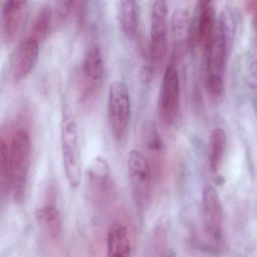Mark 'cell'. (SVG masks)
<instances>
[{
    "mask_svg": "<svg viewBox=\"0 0 257 257\" xmlns=\"http://www.w3.org/2000/svg\"><path fill=\"white\" fill-rule=\"evenodd\" d=\"M226 144V135L223 129H213L210 138V165L213 172L219 171L225 156Z\"/></svg>",
    "mask_w": 257,
    "mask_h": 257,
    "instance_id": "cell-19",
    "label": "cell"
},
{
    "mask_svg": "<svg viewBox=\"0 0 257 257\" xmlns=\"http://www.w3.org/2000/svg\"><path fill=\"white\" fill-rule=\"evenodd\" d=\"M141 138L144 147L152 155L159 157L163 153L165 144L154 121L147 120L144 122L141 131Z\"/></svg>",
    "mask_w": 257,
    "mask_h": 257,
    "instance_id": "cell-20",
    "label": "cell"
},
{
    "mask_svg": "<svg viewBox=\"0 0 257 257\" xmlns=\"http://www.w3.org/2000/svg\"><path fill=\"white\" fill-rule=\"evenodd\" d=\"M61 138L63 164L66 177L70 187L76 189L82 182V157L79 149L77 124L68 109L63 112Z\"/></svg>",
    "mask_w": 257,
    "mask_h": 257,
    "instance_id": "cell-2",
    "label": "cell"
},
{
    "mask_svg": "<svg viewBox=\"0 0 257 257\" xmlns=\"http://www.w3.org/2000/svg\"><path fill=\"white\" fill-rule=\"evenodd\" d=\"M82 71L87 78L98 82L104 75V63L101 50L97 45H90L85 51L82 61Z\"/></svg>",
    "mask_w": 257,
    "mask_h": 257,
    "instance_id": "cell-17",
    "label": "cell"
},
{
    "mask_svg": "<svg viewBox=\"0 0 257 257\" xmlns=\"http://www.w3.org/2000/svg\"><path fill=\"white\" fill-rule=\"evenodd\" d=\"M76 2L74 1H61L52 9L53 14V23L56 25L62 23L68 18L72 10H74Z\"/></svg>",
    "mask_w": 257,
    "mask_h": 257,
    "instance_id": "cell-23",
    "label": "cell"
},
{
    "mask_svg": "<svg viewBox=\"0 0 257 257\" xmlns=\"http://www.w3.org/2000/svg\"><path fill=\"white\" fill-rule=\"evenodd\" d=\"M191 33V17L185 9H177L171 20V60L177 63L186 55Z\"/></svg>",
    "mask_w": 257,
    "mask_h": 257,
    "instance_id": "cell-11",
    "label": "cell"
},
{
    "mask_svg": "<svg viewBox=\"0 0 257 257\" xmlns=\"http://www.w3.org/2000/svg\"><path fill=\"white\" fill-rule=\"evenodd\" d=\"M108 121L114 140L121 142L125 138L132 118L130 91L125 82H111L108 92Z\"/></svg>",
    "mask_w": 257,
    "mask_h": 257,
    "instance_id": "cell-4",
    "label": "cell"
},
{
    "mask_svg": "<svg viewBox=\"0 0 257 257\" xmlns=\"http://www.w3.org/2000/svg\"><path fill=\"white\" fill-rule=\"evenodd\" d=\"M39 225L45 235L55 243L61 240L64 233V224L61 211L55 203V197L47 195L45 201L37 211Z\"/></svg>",
    "mask_w": 257,
    "mask_h": 257,
    "instance_id": "cell-12",
    "label": "cell"
},
{
    "mask_svg": "<svg viewBox=\"0 0 257 257\" xmlns=\"http://www.w3.org/2000/svg\"><path fill=\"white\" fill-rule=\"evenodd\" d=\"M127 173L137 208L144 213L151 200L154 172L148 158L137 149L128 153Z\"/></svg>",
    "mask_w": 257,
    "mask_h": 257,
    "instance_id": "cell-3",
    "label": "cell"
},
{
    "mask_svg": "<svg viewBox=\"0 0 257 257\" xmlns=\"http://www.w3.org/2000/svg\"><path fill=\"white\" fill-rule=\"evenodd\" d=\"M248 75H249V83L257 93V59L249 66Z\"/></svg>",
    "mask_w": 257,
    "mask_h": 257,
    "instance_id": "cell-25",
    "label": "cell"
},
{
    "mask_svg": "<svg viewBox=\"0 0 257 257\" xmlns=\"http://www.w3.org/2000/svg\"><path fill=\"white\" fill-rule=\"evenodd\" d=\"M180 94V78L177 64L170 62L162 78L159 100V115L166 124H172L177 118Z\"/></svg>",
    "mask_w": 257,
    "mask_h": 257,
    "instance_id": "cell-7",
    "label": "cell"
},
{
    "mask_svg": "<svg viewBox=\"0 0 257 257\" xmlns=\"http://www.w3.org/2000/svg\"><path fill=\"white\" fill-rule=\"evenodd\" d=\"M202 212L207 236L213 243H219L223 236V213L219 194L212 186L203 190Z\"/></svg>",
    "mask_w": 257,
    "mask_h": 257,
    "instance_id": "cell-9",
    "label": "cell"
},
{
    "mask_svg": "<svg viewBox=\"0 0 257 257\" xmlns=\"http://www.w3.org/2000/svg\"><path fill=\"white\" fill-rule=\"evenodd\" d=\"M167 243V231L163 225H159L153 231L148 257H163Z\"/></svg>",
    "mask_w": 257,
    "mask_h": 257,
    "instance_id": "cell-22",
    "label": "cell"
},
{
    "mask_svg": "<svg viewBox=\"0 0 257 257\" xmlns=\"http://www.w3.org/2000/svg\"><path fill=\"white\" fill-rule=\"evenodd\" d=\"M31 151L32 142L28 132L17 131L10 147V192L19 203L23 201L26 194Z\"/></svg>",
    "mask_w": 257,
    "mask_h": 257,
    "instance_id": "cell-1",
    "label": "cell"
},
{
    "mask_svg": "<svg viewBox=\"0 0 257 257\" xmlns=\"http://www.w3.org/2000/svg\"><path fill=\"white\" fill-rule=\"evenodd\" d=\"M88 190L94 202L103 205L110 199L112 193V181L110 166L104 158H94L87 169Z\"/></svg>",
    "mask_w": 257,
    "mask_h": 257,
    "instance_id": "cell-8",
    "label": "cell"
},
{
    "mask_svg": "<svg viewBox=\"0 0 257 257\" xmlns=\"http://www.w3.org/2000/svg\"><path fill=\"white\" fill-rule=\"evenodd\" d=\"M221 34L225 40L228 51L231 52L236 36V21L231 9L225 7L217 22Z\"/></svg>",
    "mask_w": 257,
    "mask_h": 257,
    "instance_id": "cell-21",
    "label": "cell"
},
{
    "mask_svg": "<svg viewBox=\"0 0 257 257\" xmlns=\"http://www.w3.org/2000/svg\"><path fill=\"white\" fill-rule=\"evenodd\" d=\"M52 25L53 14L52 7L48 4H44L41 6L36 13L30 28L28 36L41 42L47 37Z\"/></svg>",
    "mask_w": 257,
    "mask_h": 257,
    "instance_id": "cell-18",
    "label": "cell"
},
{
    "mask_svg": "<svg viewBox=\"0 0 257 257\" xmlns=\"http://www.w3.org/2000/svg\"><path fill=\"white\" fill-rule=\"evenodd\" d=\"M156 68L150 62L145 63L141 66L139 72V78L141 83L144 85H148L150 83L154 75Z\"/></svg>",
    "mask_w": 257,
    "mask_h": 257,
    "instance_id": "cell-24",
    "label": "cell"
},
{
    "mask_svg": "<svg viewBox=\"0 0 257 257\" xmlns=\"http://www.w3.org/2000/svg\"><path fill=\"white\" fill-rule=\"evenodd\" d=\"M254 9H255V12H256V17H257V4H256V7H254Z\"/></svg>",
    "mask_w": 257,
    "mask_h": 257,
    "instance_id": "cell-26",
    "label": "cell"
},
{
    "mask_svg": "<svg viewBox=\"0 0 257 257\" xmlns=\"http://www.w3.org/2000/svg\"><path fill=\"white\" fill-rule=\"evenodd\" d=\"M168 4L164 0H156L151 9L150 62L155 68L162 65L168 49Z\"/></svg>",
    "mask_w": 257,
    "mask_h": 257,
    "instance_id": "cell-6",
    "label": "cell"
},
{
    "mask_svg": "<svg viewBox=\"0 0 257 257\" xmlns=\"http://www.w3.org/2000/svg\"><path fill=\"white\" fill-rule=\"evenodd\" d=\"M207 51V86L213 97H219L224 91V76L228 47L216 23L214 32L206 46Z\"/></svg>",
    "mask_w": 257,
    "mask_h": 257,
    "instance_id": "cell-5",
    "label": "cell"
},
{
    "mask_svg": "<svg viewBox=\"0 0 257 257\" xmlns=\"http://www.w3.org/2000/svg\"><path fill=\"white\" fill-rule=\"evenodd\" d=\"M28 3L23 0H8L4 3L2 9V34L6 41L10 42L20 31Z\"/></svg>",
    "mask_w": 257,
    "mask_h": 257,
    "instance_id": "cell-13",
    "label": "cell"
},
{
    "mask_svg": "<svg viewBox=\"0 0 257 257\" xmlns=\"http://www.w3.org/2000/svg\"><path fill=\"white\" fill-rule=\"evenodd\" d=\"M216 23L213 2L201 1L196 23V37L200 45L206 48L214 32Z\"/></svg>",
    "mask_w": 257,
    "mask_h": 257,
    "instance_id": "cell-16",
    "label": "cell"
},
{
    "mask_svg": "<svg viewBox=\"0 0 257 257\" xmlns=\"http://www.w3.org/2000/svg\"><path fill=\"white\" fill-rule=\"evenodd\" d=\"M40 42L27 36L19 43L13 53L12 74L16 82L26 78L34 70L40 54Z\"/></svg>",
    "mask_w": 257,
    "mask_h": 257,
    "instance_id": "cell-10",
    "label": "cell"
},
{
    "mask_svg": "<svg viewBox=\"0 0 257 257\" xmlns=\"http://www.w3.org/2000/svg\"><path fill=\"white\" fill-rule=\"evenodd\" d=\"M120 28L126 37L133 39L138 34L141 20V9L136 0L120 1L118 8Z\"/></svg>",
    "mask_w": 257,
    "mask_h": 257,
    "instance_id": "cell-15",
    "label": "cell"
},
{
    "mask_svg": "<svg viewBox=\"0 0 257 257\" xmlns=\"http://www.w3.org/2000/svg\"><path fill=\"white\" fill-rule=\"evenodd\" d=\"M130 231L125 224L113 222L106 237V257H132Z\"/></svg>",
    "mask_w": 257,
    "mask_h": 257,
    "instance_id": "cell-14",
    "label": "cell"
}]
</instances>
